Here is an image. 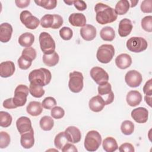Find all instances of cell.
Returning a JSON list of instances; mask_svg holds the SVG:
<instances>
[{"instance_id": "1", "label": "cell", "mask_w": 152, "mask_h": 152, "mask_svg": "<svg viewBox=\"0 0 152 152\" xmlns=\"http://www.w3.org/2000/svg\"><path fill=\"white\" fill-rule=\"evenodd\" d=\"M96 20L102 25L109 24L116 20L118 15L115 9L102 2H99L94 7Z\"/></svg>"}, {"instance_id": "2", "label": "cell", "mask_w": 152, "mask_h": 152, "mask_svg": "<svg viewBox=\"0 0 152 152\" xmlns=\"http://www.w3.org/2000/svg\"><path fill=\"white\" fill-rule=\"evenodd\" d=\"M52 79V74L49 70L40 68L31 71L28 75L30 83L38 84L42 87L49 84Z\"/></svg>"}, {"instance_id": "3", "label": "cell", "mask_w": 152, "mask_h": 152, "mask_svg": "<svg viewBox=\"0 0 152 152\" xmlns=\"http://www.w3.org/2000/svg\"><path fill=\"white\" fill-rule=\"evenodd\" d=\"M102 142V136L95 130L88 131L84 139V147L88 151H95L100 147Z\"/></svg>"}, {"instance_id": "4", "label": "cell", "mask_w": 152, "mask_h": 152, "mask_svg": "<svg viewBox=\"0 0 152 152\" xmlns=\"http://www.w3.org/2000/svg\"><path fill=\"white\" fill-rule=\"evenodd\" d=\"M40 47L44 54H50L55 51V42L50 34L42 32L39 37Z\"/></svg>"}, {"instance_id": "5", "label": "cell", "mask_w": 152, "mask_h": 152, "mask_svg": "<svg viewBox=\"0 0 152 152\" xmlns=\"http://www.w3.org/2000/svg\"><path fill=\"white\" fill-rule=\"evenodd\" d=\"M115 55V49L113 45L104 44L97 49L96 57L97 60L102 64H107L111 61Z\"/></svg>"}, {"instance_id": "6", "label": "cell", "mask_w": 152, "mask_h": 152, "mask_svg": "<svg viewBox=\"0 0 152 152\" xmlns=\"http://www.w3.org/2000/svg\"><path fill=\"white\" fill-rule=\"evenodd\" d=\"M127 49L134 53H140L147 49L148 43L145 39L141 37H132L126 42Z\"/></svg>"}, {"instance_id": "7", "label": "cell", "mask_w": 152, "mask_h": 152, "mask_svg": "<svg viewBox=\"0 0 152 152\" xmlns=\"http://www.w3.org/2000/svg\"><path fill=\"white\" fill-rule=\"evenodd\" d=\"M69 77L68 87L69 90L75 93L80 92L84 86V77L83 74L78 71H73L69 73Z\"/></svg>"}, {"instance_id": "8", "label": "cell", "mask_w": 152, "mask_h": 152, "mask_svg": "<svg viewBox=\"0 0 152 152\" xmlns=\"http://www.w3.org/2000/svg\"><path fill=\"white\" fill-rule=\"evenodd\" d=\"M28 91V87L24 84H20L15 88L13 102L17 107L23 106L26 104Z\"/></svg>"}, {"instance_id": "9", "label": "cell", "mask_w": 152, "mask_h": 152, "mask_svg": "<svg viewBox=\"0 0 152 152\" xmlns=\"http://www.w3.org/2000/svg\"><path fill=\"white\" fill-rule=\"evenodd\" d=\"M20 19L26 27L30 30L36 29L40 24L39 20L27 10L23 11L20 13Z\"/></svg>"}, {"instance_id": "10", "label": "cell", "mask_w": 152, "mask_h": 152, "mask_svg": "<svg viewBox=\"0 0 152 152\" xmlns=\"http://www.w3.org/2000/svg\"><path fill=\"white\" fill-rule=\"evenodd\" d=\"M90 74L94 82L99 85H102L108 82L109 75L107 72L101 67H93L90 71Z\"/></svg>"}, {"instance_id": "11", "label": "cell", "mask_w": 152, "mask_h": 152, "mask_svg": "<svg viewBox=\"0 0 152 152\" xmlns=\"http://www.w3.org/2000/svg\"><path fill=\"white\" fill-rule=\"evenodd\" d=\"M99 95L103 99L105 105L112 103L114 100V94L112 90V86L109 83L99 85L98 87Z\"/></svg>"}, {"instance_id": "12", "label": "cell", "mask_w": 152, "mask_h": 152, "mask_svg": "<svg viewBox=\"0 0 152 152\" xmlns=\"http://www.w3.org/2000/svg\"><path fill=\"white\" fill-rule=\"evenodd\" d=\"M125 81L130 87H138L142 81V75L136 70H130L125 74Z\"/></svg>"}, {"instance_id": "13", "label": "cell", "mask_w": 152, "mask_h": 152, "mask_svg": "<svg viewBox=\"0 0 152 152\" xmlns=\"http://www.w3.org/2000/svg\"><path fill=\"white\" fill-rule=\"evenodd\" d=\"M65 137L69 142L78 143L81 138V134L80 129L74 126H68L64 131Z\"/></svg>"}, {"instance_id": "14", "label": "cell", "mask_w": 152, "mask_h": 152, "mask_svg": "<svg viewBox=\"0 0 152 152\" xmlns=\"http://www.w3.org/2000/svg\"><path fill=\"white\" fill-rule=\"evenodd\" d=\"M131 117L137 123L144 124L148 120V111L142 107H139L133 109L131 112Z\"/></svg>"}, {"instance_id": "15", "label": "cell", "mask_w": 152, "mask_h": 152, "mask_svg": "<svg viewBox=\"0 0 152 152\" xmlns=\"http://www.w3.org/2000/svg\"><path fill=\"white\" fill-rule=\"evenodd\" d=\"M80 35L86 41L93 40L96 36V28L91 24H86L80 29Z\"/></svg>"}, {"instance_id": "16", "label": "cell", "mask_w": 152, "mask_h": 152, "mask_svg": "<svg viewBox=\"0 0 152 152\" xmlns=\"http://www.w3.org/2000/svg\"><path fill=\"white\" fill-rule=\"evenodd\" d=\"M15 72V65L13 62L7 61L0 64V75L2 78L12 76Z\"/></svg>"}, {"instance_id": "17", "label": "cell", "mask_w": 152, "mask_h": 152, "mask_svg": "<svg viewBox=\"0 0 152 152\" xmlns=\"http://www.w3.org/2000/svg\"><path fill=\"white\" fill-rule=\"evenodd\" d=\"M20 143L21 146L26 149H29L33 146L34 144V138L33 128L29 131L21 134Z\"/></svg>"}, {"instance_id": "18", "label": "cell", "mask_w": 152, "mask_h": 152, "mask_svg": "<svg viewBox=\"0 0 152 152\" xmlns=\"http://www.w3.org/2000/svg\"><path fill=\"white\" fill-rule=\"evenodd\" d=\"M133 28L131 21L128 18H124L121 20L119 24L118 33L121 37H124L128 36Z\"/></svg>"}, {"instance_id": "19", "label": "cell", "mask_w": 152, "mask_h": 152, "mask_svg": "<svg viewBox=\"0 0 152 152\" xmlns=\"http://www.w3.org/2000/svg\"><path fill=\"white\" fill-rule=\"evenodd\" d=\"M13 31L12 26L8 23H2L0 26V41L2 43L9 42Z\"/></svg>"}, {"instance_id": "20", "label": "cell", "mask_w": 152, "mask_h": 152, "mask_svg": "<svg viewBox=\"0 0 152 152\" xmlns=\"http://www.w3.org/2000/svg\"><path fill=\"white\" fill-rule=\"evenodd\" d=\"M16 126L20 134L29 131L32 128L31 122L27 116H21L16 121Z\"/></svg>"}, {"instance_id": "21", "label": "cell", "mask_w": 152, "mask_h": 152, "mask_svg": "<svg viewBox=\"0 0 152 152\" xmlns=\"http://www.w3.org/2000/svg\"><path fill=\"white\" fill-rule=\"evenodd\" d=\"M88 106L90 109L93 112H99L103 109L105 103L103 99L99 95H97L90 99Z\"/></svg>"}, {"instance_id": "22", "label": "cell", "mask_w": 152, "mask_h": 152, "mask_svg": "<svg viewBox=\"0 0 152 152\" xmlns=\"http://www.w3.org/2000/svg\"><path fill=\"white\" fill-rule=\"evenodd\" d=\"M116 65L121 69H125L129 67L132 64V58L127 53H122L117 56L115 59Z\"/></svg>"}, {"instance_id": "23", "label": "cell", "mask_w": 152, "mask_h": 152, "mask_svg": "<svg viewBox=\"0 0 152 152\" xmlns=\"http://www.w3.org/2000/svg\"><path fill=\"white\" fill-rule=\"evenodd\" d=\"M126 100L129 106L135 107L141 103L142 100V95L137 90H131L128 93Z\"/></svg>"}, {"instance_id": "24", "label": "cell", "mask_w": 152, "mask_h": 152, "mask_svg": "<svg viewBox=\"0 0 152 152\" xmlns=\"http://www.w3.org/2000/svg\"><path fill=\"white\" fill-rule=\"evenodd\" d=\"M69 23L75 27H83L86 24V18L82 13H72L69 18Z\"/></svg>"}, {"instance_id": "25", "label": "cell", "mask_w": 152, "mask_h": 152, "mask_svg": "<svg viewBox=\"0 0 152 152\" xmlns=\"http://www.w3.org/2000/svg\"><path fill=\"white\" fill-rule=\"evenodd\" d=\"M27 112L32 116L40 115L43 111V106L40 102L32 101L29 103L26 107Z\"/></svg>"}, {"instance_id": "26", "label": "cell", "mask_w": 152, "mask_h": 152, "mask_svg": "<svg viewBox=\"0 0 152 152\" xmlns=\"http://www.w3.org/2000/svg\"><path fill=\"white\" fill-rule=\"evenodd\" d=\"M18 42L21 46L24 48H29L33 44L34 42V36L31 33L26 32L19 36Z\"/></svg>"}, {"instance_id": "27", "label": "cell", "mask_w": 152, "mask_h": 152, "mask_svg": "<svg viewBox=\"0 0 152 152\" xmlns=\"http://www.w3.org/2000/svg\"><path fill=\"white\" fill-rule=\"evenodd\" d=\"M102 146L103 150L106 152H113L118 148L116 140L112 137H108L104 138L103 141Z\"/></svg>"}, {"instance_id": "28", "label": "cell", "mask_w": 152, "mask_h": 152, "mask_svg": "<svg viewBox=\"0 0 152 152\" xmlns=\"http://www.w3.org/2000/svg\"><path fill=\"white\" fill-rule=\"evenodd\" d=\"M59 56L55 51L50 54H43V62L48 66H54L59 62Z\"/></svg>"}, {"instance_id": "29", "label": "cell", "mask_w": 152, "mask_h": 152, "mask_svg": "<svg viewBox=\"0 0 152 152\" xmlns=\"http://www.w3.org/2000/svg\"><path fill=\"white\" fill-rule=\"evenodd\" d=\"M100 36L102 40L111 42L114 40L115 37V30L111 27H104L101 29L100 31Z\"/></svg>"}, {"instance_id": "30", "label": "cell", "mask_w": 152, "mask_h": 152, "mask_svg": "<svg viewBox=\"0 0 152 152\" xmlns=\"http://www.w3.org/2000/svg\"><path fill=\"white\" fill-rule=\"evenodd\" d=\"M130 7L129 1L127 0H121L119 1L116 5L115 10L117 14V15H124L129 10Z\"/></svg>"}, {"instance_id": "31", "label": "cell", "mask_w": 152, "mask_h": 152, "mask_svg": "<svg viewBox=\"0 0 152 152\" xmlns=\"http://www.w3.org/2000/svg\"><path fill=\"white\" fill-rule=\"evenodd\" d=\"M39 125L42 130L48 131L53 128L54 126V121L50 116H44L40 119Z\"/></svg>"}, {"instance_id": "32", "label": "cell", "mask_w": 152, "mask_h": 152, "mask_svg": "<svg viewBox=\"0 0 152 152\" xmlns=\"http://www.w3.org/2000/svg\"><path fill=\"white\" fill-rule=\"evenodd\" d=\"M29 92L32 96L36 98H40L45 94V90L42 86L33 83L30 84Z\"/></svg>"}, {"instance_id": "33", "label": "cell", "mask_w": 152, "mask_h": 152, "mask_svg": "<svg viewBox=\"0 0 152 152\" xmlns=\"http://www.w3.org/2000/svg\"><path fill=\"white\" fill-rule=\"evenodd\" d=\"M68 142L64 132L58 133L55 137L54 145L55 147L59 150H61L65 144Z\"/></svg>"}, {"instance_id": "34", "label": "cell", "mask_w": 152, "mask_h": 152, "mask_svg": "<svg viewBox=\"0 0 152 152\" xmlns=\"http://www.w3.org/2000/svg\"><path fill=\"white\" fill-rule=\"evenodd\" d=\"M121 130L124 135H129L134 131V124L131 121L125 120L121 124Z\"/></svg>"}, {"instance_id": "35", "label": "cell", "mask_w": 152, "mask_h": 152, "mask_svg": "<svg viewBox=\"0 0 152 152\" xmlns=\"http://www.w3.org/2000/svg\"><path fill=\"white\" fill-rule=\"evenodd\" d=\"M12 118L10 114L7 112H0V126L3 128H7L11 125Z\"/></svg>"}, {"instance_id": "36", "label": "cell", "mask_w": 152, "mask_h": 152, "mask_svg": "<svg viewBox=\"0 0 152 152\" xmlns=\"http://www.w3.org/2000/svg\"><path fill=\"white\" fill-rule=\"evenodd\" d=\"M34 2L40 7L46 10H52L56 7L57 1L56 0H35Z\"/></svg>"}, {"instance_id": "37", "label": "cell", "mask_w": 152, "mask_h": 152, "mask_svg": "<svg viewBox=\"0 0 152 152\" xmlns=\"http://www.w3.org/2000/svg\"><path fill=\"white\" fill-rule=\"evenodd\" d=\"M54 22L53 14H46L43 15L40 21L41 26L43 28H52Z\"/></svg>"}, {"instance_id": "38", "label": "cell", "mask_w": 152, "mask_h": 152, "mask_svg": "<svg viewBox=\"0 0 152 152\" xmlns=\"http://www.w3.org/2000/svg\"><path fill=\"white\" fill-rule=\"evenodd\" d=\"M36 50L32 48V47H29V48H24L21 53V56H23L24 58L30 61H33L35 58H36Z\"/></svg>"}, {"instance_id": "39", "label": "cell", "mask_w": 152, "mask_h": 152, "mask_svg": "<svg viewBox=\"0 0 152 152\" xmlns=\"http://www.w3.org/2000/svg\"><path fill=\"white\" fill-rule=\"evenodd\" d=\"M141 25L143 30L147 32L152 31V16L148 15L144 17L141 21Z\"/></svg>"}, {"instance_id": "40", "label": "cell", "mask_w": 152, "mask_h": 152, "mask_svg": "<svg viewBox=\"0 0 152 152\" xmlns=\"http://www.w3.org/2000/svg\"><path fill=\"white\" fill-rule=\"evenodd\" d=\"M59 35L64 40H69L71 39L73 36V31L69 27H63L59 30Z\"/></svg>"}, {"instance_id": "41", "label": "cell", "mask_w": 152, "mask_h": 152, "mask_svg": "<svg viewBox=\"0 0 152 152\" xmlns=\"http://www.w3.org/2000/svg\"><path fill=\"white\" fill-rule=\"evenodd\" d=\"M11 141L10 135L5 131L0 132V148H5L7 147Z\"/></svg>"}, {"instance_id": "42", "label": "cell", "mask_w": 152, "mask_h": 152, "mask_svg": "<svg viewBox=\"0 0 152 152\" xmlns=\"http://www.w3.org/2000/svg\"><path fill=\"white\" fill-rule=\"evenodd\" d=\"M43 107L46 109H52L56 105V101L53 97H47L45 98L42 103Z\"/></svg>"}, {"instance_id": "43", "label": "cell", "mask_w": 152, "mask_h": 152, "mask_svg": "<svg viewBox=\"0 0 152 152\" xmlns=\"http://www.w3.org/2000/svg\"><path fill=\"white\" fill-rule=\"evenodd\" d=\"M50 115L55 119H61L65 115V111L60 106H55L51 109Z\"/></svg>"}, {"instance_id": "44", "label": "cell", "mask_w": 152, "mask_h": 152, "mask_svg": "<svg viewBox=\"0 0 152 152\" xmlns=\"http://www.w3.org/2000/svg\"><path fill=\"white\" fill-rule=\"evenodd\" d=\"M32 62L30 61L26 58H24L23 56H21L18 59V65L20 69L23 70H26L28 69L30 66L31 65Z\"/></svg>"}, {"instance_id": "45", "label": "cell", "mask_w": 152, "mask_h": 152, "mask_svg": "<svg viewBox=\"0 0 152 152\" xmlns=\"http://www.w3.org/2000/svg\"><path fill=\"white\" fill-rule=\"evenodd\" d=\"M140 8L141 11H142L144 13H151L152 12V1H143L141 4Z\"/></svg>"}, {"instance_id": "46", "label": "cell", "mask_w": 152, "mask_h": 152, "mask_svg": "<svg viewBox=\"0 0 152 152\" xmlns=\"http://www.w3.org/2000/svg\"><path fill=\"white\" fill-rule=\"evenodd\" d=\"M53 17H54V22L51 28H53V29L59 28L63 24V22H64L63 18L61 15L58 14H53Z\"/></svg>"}, {"instance_id": "47", "label": "cell", "mask_w": 152, "mask_h": 152, "mask_svg": "<svg viewBox=\"0 0 152 152\" xmlns=\"http://www.w3.org/2000/svg\"><path fill=\"white\" fill-rule=\"evenodd\" d=\"M121 152H134L135 151L133 145L129 142H125L121 144L119 148Z\"/></svg>"}, {"instance_id": "48", "label": "cell", "mask_w": 152, "mask_h": 152, "mask_svg": "<svg viewBox=\"0 0 152 152\" xmlns=\"http://www.w3.org/2000/svg\"><path fill=\"white\" fill-rule=\"evenodd\" d=\"M143 92L145 95H152V79L148 80L143 87Z\"/></svg>"}, {"instance_id": "49", "label": "cell", "mask_w": 152, "mask_h": 152, "mask_svg": "<svg viewBox=\"0 0 152 152\" xmlns=\"http://www.w3.org/2000/svg\"><path fill=\"white\" fill-rule=\"evenodd\" d=\"M73 5L76 8L77 10L83 11L86 10L87 4L86 3L82 0H74L73 2Z\"/></svg>"}, {"instance_id": "50", "label": "cell", "mask_w": 152, "mask_h": 152, "mask_svg": "<svg viewBox=\"0 0 152 152\" xmlns=\"http://www.w3.org/2000/svg\"><path fill=\"white\" fill-rule=\"evenodd\" d=\"M3 107L5 109H15L17 107L15 105L14 102H13V98H9L6 100H5L3 102Z\"/></svg>"}, {"instance_id": "51", "label": "cell", "mask_w": 152, "mask_h": 152, "mask_svg": "<svg viewBox=\"0 0 152 152\" xmlns=\"http://www.w3.org/2000/svg\"><path fill=\"white\" fill-rule=\"evenodd\" d=\"M62 151L63 152H66V151H73V152H77L78 151L77 148L75 147V146L67 142L64 145V146L61 149Z\"/></svg>"}, {"instance_id": "52", "label": "cell", "mask_w": 152, "mask_h": 152, "mask_svg": "<svg viewBox=\"0 0 152 152\" xmlns=\"http://www.w3.org/2000/svg\"><path fill=\"white\" fill-rule=\"evenodd\" d=\"M30 2V0H15V3L17 7L20 8H24L28 6Z\"/></svg>"}, {"instance_id": "53", "label": "cell", "mask_w": 152, "mask_h": 152, "mask_svg": "<svg viewBox=\"0 0 152 152\" xmlns=\"http://www.w3.org/2000/svg\"><path fill=\"white\" fill-rule=\"evenodd\" d=\"M145 101L150 107H151V96H145Z\"/></svg>"}, {"instance_id": "54", "label": "cell", "mask_w": 152, "mask_h": 152, "mask_svg": "<svg viewBox=\"0 0 152 152\" xmlns=\"http://www.w3.org/2000/svg\"><path fill=\"white\" fill-rule=\"evenodd\" d=\"M129 2L130 7L133 8L137 5V3L138 2V1H129Z\"/></svg>"}, {"instance_id": "55", "label": "cell", "mask_w": 152, "mask_h": 152, "mask_svg": "<svg viewBox=\"0 0 152 152\" xmlns=\"http://www.w3.org/2000/svg\"><path fill=\"white\" fill-rule=\"evenodd\" d=\"M64 2L65 4H66L67 5H72L73 4V2H74V1L73 0H68V1H64Z\"/></svg>"}]
</instances>
